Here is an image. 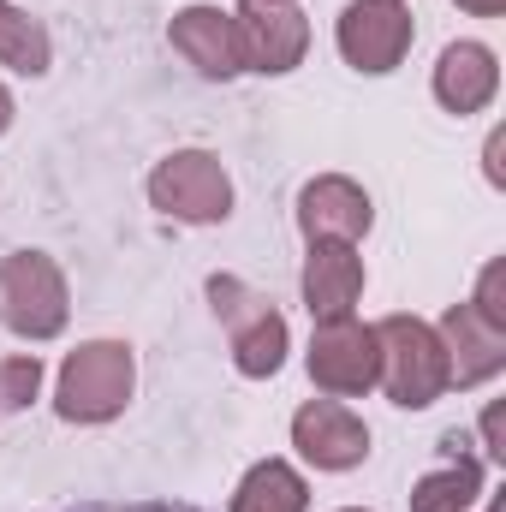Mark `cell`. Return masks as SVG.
I'll list each match as a JSON object with an SVG mask.
<instances>
[{"mask_svg": "<svg viewBox=\"0 0 506 512\" xmlns=\"http://www.w3.org/2000/svg\"><path fill=\"white\" fill-rule=\"evenodd\" d=\"M131 387H137V358L126 340H84L60 364L54 411L66 423H114L131 405Z\"/></svg>", "mask_w": 506, "mask_h": 512, "instance_id": "6da1fadb", "label": "cell"}, {"mask_svg": "<svg viewBox=\"0 0 506 512\" xmlns=\"http://www.w3.org/2000/svg\"><path fill=\"white\" fill-rule=\"evenodd\" d=\"M376 346H381V382L387 387V399L393 405H405V411H429L453 376H447V352H441V340H435V328L423 322V316H381L376 322Z\"/></svg>", "mask_w": 506, "mask_h": 512, "instance_id": "7a4b0ae2", "label": "cell"}, {"mask_svg": "<svg viewBox=\"0 0 506 512\" xmlns=\"http://www.w3.org/2000/svg\"><path fill=\"white\" fill-rule=\"evenodd\" d=\"M209 304H215V316L227 322L239 376L268 382V376L286 364V340H292V334H286V316L274 310V298L251 292L239 274H209Z\"/></svg>", "mask_w": 506, "mask_h": 512, "instance_id": "3957f363", "label": "cell"}, {"mask_svg": "<svg viewBox=\"0 0 506 512\" xmlns=\"http://www.w3.org/2000/svg\"><path fill=\"white\" fill-rule=\"evenodd\" d=\"M66 316H72V292L54 256L12 251L0 262V322L18 340H54L66 334Z\"/></svg>", "mask_w": 506, "mask_h": 512, "instance_id": "277c9868", "label": "cell"}, {"mask_svg": "<svg viewBox=\"0 0 506 512\" xmlns=\"http://www.w3.org/2000/svg\"><path fill=\"white\" fill-rule=\"evenodd\" d=\"M149 203H155L167 221L215 227V221L233 215V179H227L221 155H209V149H173V155L155 161V173H149Z\"/></svg>", "mask_w": 506, "mask_h": 512, "instance_id": "5b68a950", "label": "cell"}, {"mask_svg": "<svg viewBox=\"0 0 506 512\" xmlns=\"http://www.w3.org/2000/svg\"><path fill=\"white\" fill-rule=\"evenodd\" d=\"M310 382L322 387L328 399H358L381 382V346L376 328L358 322V316H334V322H316L310 334Z\"/></svg>", "mask_w": 506, "mask_h": 512, "instance_id": "8992f818", "label": "cell"}, {"mask_svg": "<svg viewBox=\"0 0 506 512\" xmlns=\"http://www.w3.org/2000/svg\"><path fill=\"white\" fill-rule=\"evenodd\" d=\"M334 42H340V54H346L352 72L387 78V72L411 54L417 24H411L405 0H352V6L340 12V24H334Z\"/></svg>", "mask_w": 506, "mask_h": 512, "instance_id": "52a82bcc", "label": "cell"}, {"mask_svg": "<svg viewBox=\"0 0 506 512\" xmlns=\"http://www.w3.org/2000/svg\"><path fill=\"white\" fill-rule=\"evenodd\" d=\"M233 30H239V66L262 72V78H280V72L304 66V54H310V18L280 0H239Z\"/></svg>", "mask_w": 506, "mask_h": 512, "instance_id": "ba28073f", "label": "cell"}, {"mask_svg": "<svg viewBox=\"0 0 506 512\" xmlns=\"http://www.w3.org/2000/svg\"><path fill=\"white\" fill-rule=\"evenodd\" d=\"M370 227H376V209H370V191L358 179L322 173L298 191V233L310 245H358Z\"/></svg>", "mask_w": 506, "mask_h": 512, "instance_id": "9c48e42d", "label": "cell"}, {"mask_svg": "<svg viewBox=\"0 0 506 512\" xmlns=\"http://www.w3.org/2000/svg\"><path fill=\"white\" fill-rule=\"evenodd\" d=\"M292 447L316 465V471H358L370 459V429L352 405L340 399H310L292 417Z\"/></svg>", "mask_w": 506, "mask_h": 512, "instance_id": "30bf717a", "label": "cell"}, {"mask_svg": "<svg viewBox=\"0 0 506 512\" xmlns=\"http://www.w3.org/2000/svg\"><path fill=\"white\" fill-rule=\"evenodd\" d=\"M167 42L185 66H197V78H239V30H233V12L227 6H179L173 24H167Z\"/></svg>", "mask_w": 506, "mask_h": 512, "instance_id": "8fae6325", "label": "cell"}, {"mask_svg": "<svg viewBox=\"0 0 506 512\" xmlns=\"http://www.w3.org/2000/svg\"><path fill=\"white\" fill-rule=\"evenodd\" d=\"M435 340H441V352H447L453 387H477V382H489V376L506 370V328L483 322L471 304H453V310L435 322Z\"/></svg>", "mask_w": 506, "mask_h": 512, "instance_id": "7c38bea8", "label": "cell"}, {"mask_svg": "<svg viewBox=\"0 0 506 512\" xmlns=\"http://www.w3.org/2000/svg\"><path fill=\"white\" fill-rule=\"evenodd\" d=\"M495 90H501L495 48H483V42H447L441 48V60H435V102L447 114H459V120L483 114L495 102Z\"/></svg>", "mask_w": 506, "mask_h": 512, "instance_id": "4fadbf2b", "label": "cell"}, {"mask_svg": "<svg viewBox=\"0 0 506 512\" xmlns=\"http://www.w3.org/2000/svg\"><path fill=\"white\" fill-rule=\"evenodd\" d=\"M358 298H364V256H358V245H310V256H304V304H310V322L352 316Z\"/></svg>", "mask_w": 506, "mask_h": 512, "instance_id": "5bb4252c", "label": "cell"}, {"mask_svg": "<svg viewBox=\"0 0 506 512\" xmlns=\"http://www.w3.org/2000/svg\"><path fill=\"white\" fill-rule=\"evenodd\" d=\"M441 453H447V465L429 471V477H417L411 512H471L477 507V495H483V465L465 453V435H447Z\"/></svg>", "mask_w": 506, "mask_h": 512, "instance_id": "9a60e30c", "label": "cell"}, {"mask_svg": "<svg viewBox=\"0 0 506 512\" xmlns=\"http://www.w3.org/2000/svg\"><path fill=\"white\" fill-rule=\"evenodd\" d=\"M233 512H310V483L286 459H262L233 489Z\"/></svg>", "mask_w": 506, "mask_h": 512, "instance_id": "2e32d148", "label": "cell"}, {"mask_svg": "<svg viewBox=\"0 0 506 512\" xmlns=\"http://www.w3.org/2000/svg\"><path fill=\"white\" fill-rule=\"evenodd\" d=\"M0 66H12V72H24V78H42V72L54 66L48 30H42L30 12L6 6V0H0Z\"/></svg>", "mask_w": 506, "mask_h": 512, "instance_id": "e0dca14e", "label": "cell"}, {"mask_svg": "<svg viewBox=\"0 0 506 512\" xmlns=\"http://www.w3.org/2000/svg\"><path fill=\"white\" fill-rule=\"evenodd\" d=\"M42 387V358L24 352V358H6L0 364V411H24Z\"/></svg>", "mask_w": 506, "mask_h": 512, "instance_id": "ac0fdd59", "label": "cell"}, {"mask_svg": "<svg viewBox=\"0 0 506 512\" xmlns=\"http://www.w3.org/2000/svg\"><path fill=\"white\" fill-rule=\"evenodd\" d=\"M471 310H477L483 322L506 328V262H489V268L477 274V298H471Z\"/></svg>", "mask_w": 506, "mask_h": 512, "instance_id": "d6986e66", "label": "cell"}, {"mask_svg": "<svg viewBox=\"0 0 506 512\" xmlns=\"http://www.w3.org/2000/svg\"><path fill=\"white\" fill-rule=\"evenodd\" d=\"M78 512H203V507H185V501H137V507H78Z\"/></svg>", "mask_w": 506, "mask_h": 512, "instance_id": "ffe728a7", "label": "cell"}, {"mask_svg": "<svg viewBox=\"0 0 506 512\" xmlns=\"http://www.w3.org/2000/svg\"><path fill=\"white\" fill-rule=\"evenodd\" d=\"M483 447H489V459H506V447H501V411H495V405L483 411Z\"/></svg>", "mask_w": 506, "mask_h": 512, "instance_id": "44dd1931", "label": "cell"}, {"mask_svg": "<svg viewBox=\"0 0 506 512\" xmlns=\"http://www.w3.org/2000/svg\"><path fill=\"white\" fill-rule=\"evenodd\" d=\"M459 6H465L471 18H501L506 12V0H459Z\"/></svg>", "mask_w": 506, "mask_h": 512, "instance_id": "7402d4cb", "label": "cell"}, {"mask_svg": "<svg viewBox=\"0 0 506 512\" xmlns=\"http://www.w3.org/2000/svg\"><path fill=\"white\" fill-rule=\"evenodd\" d=\"M489 179H495V185H501V179H506V173H501V131L489 137Z\"/></svg>", "mask_w": 506, "mask_h": 512, "instance_id": "603a6c76", "label": "cell"}, {"mask_svg": "<svg viewBox=\"0 0 506 512\" xmlns=\"http://www.w3.org/2000/svg\"><path fill=\"white\" fill-rule=\"evenodd\" d=\"M6 126H12V96H6V84H0V137H6Z\"/></svg>", "mask_w": 506, "mask_h": 512, "instance_id": "cb8c5ba5", "label": "cell"}, {"mask_svg": "<svg viewBox=\"0 0 506 512\" xmlns=\"http://www.w3.org/2000/svg\"><path fill=\"white\" fill-rule=\"evenodd\" d=\"M340 512H364V507H340Z\"/></svg>", "mask_w": 506, "mask_h": 512, "instance_id": "d4e9b609", "label": "cell"}, {"mask_svg": "<svg viewBox=\"0 0 506 512\" xmlns=\"http://www.w3.org/2000/svg\"><path fill=\"white\" fill-rule=\"evenodd\" d=\"M280 6H292V0H280Z\"/></svg>", "mask_w": 506, "mask_h": 512, "instance_id": "484cf974", "label": "cell"}, {"mask_svg": "<svg viewBox=\"0 0 506 512\" xmlns=\"http://www.w3.org/2000/svg\"><path fill=\"white\" fill-rule=\"evenodd\" d=\"M495 512H501V507H495Z\"/></svg>", "mask_w": 506, "mask_h": 512, "instance_id": "4316f807", "label": "cell"}]
</instances>
